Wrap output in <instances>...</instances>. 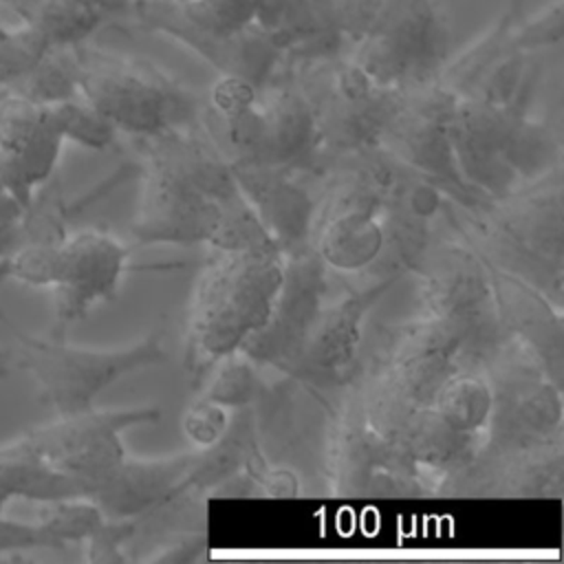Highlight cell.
Instances as JSON below:
<instances>
[{"mask_svg":"<svg viewBox=\"0 0 564 564\" xmlns=\"http://www.w3.org/2000/svg\"><path fill=\"white\" fill-rule=\"evenodd\" d=\"M48 112L64 141H73L88 150H106L117 141L119 132L112 123L82 95L48 104Z\"/></svg>","mask_w":564,"mask_h":564,"instance_id":"obj_30","label":"cell"},{"mask_svg":"<svg viewBox=\"0 0 564 564\" xmlns=\"http://www.w3.org/2000/svg\"><path fill=\"white\" fill-rule=\"evenodd\" d=\"M443 189L401 165L381 207V251L361 273L399 280L412 273L434 240V218L443 212Z\"/></svg>","mask_w":564,"mask_h":564,"instance_id":"obj_20","label":"cell"},{"mask_svg":"<svg viewBox=\"0 0 564 564\" xmlns=\"http://www.w3.org/2000/svg\"><path fill=\"white\" fill-rule=\"evenodd\" d=\"M40 516L35 518L57 549L68 544H84L106 520L104 511L90 498H62L37 502Z\"/></svg>","mask_w":564,"mask_h":564,"instance_id":"obj_29","label":"cell"},{"mask_svg":"<svg viewBox=\"0 0 564 564\" xmlns=\"http://www.w3.org/2000/svg\"><path fill=\"white\" fill-rule=\"evenodd\" d=\"M480 368L494 390L480 458L513 456L562 441V388L531 350L502 337Z\"/></svg>","mask_w":564,"mask_h":564,"instance_id":"obj_6","label":"cell"},{"mask_svg":"<svg viewBox=\"0 0 564 564\" xmlns=\"http://www.w3.org/2000/svg\"><path fill=\"white\" fill-rule=\"evenodd\" d=\"M101 2H106V4H110V7H112V9H119V7H121V4H123V2H126V0H101Z\"/></svg>","mask_w":564,"mask_h":564,"instance_id":"obj_37","label":"cell"},{"mask_svg":"<svg viewBox=\"0 0 564 564\" xmlns=\"http://www.w3.org/2000/svg\"><path fill=\"white\" fill-rule=\"evenodd\" d=\"M0 2H4V0H0Z\"/></svg>","mask_w":564,"mask_h":564,"instance_id":"obj_38","label":"cell"},{"mask_svg":"<svg viewBox=\"0 0 564 564\" xmlns=\"http://www.w3.org/2000/svg\"><path fill=\"white\" fill-rule=\"evenodd\" d=\"M456 99L458 95L438 77L399 88L377 145L408 170L430 178L445 194H452L458 207L482 209L491 200L465 183L452 148L449 123Z\"/></svg>","mask_w":564,"mask_h":564,"instance_id":"obj_7","label":"cell"},{"mask_svg":"<svg viewBox=\"0 0 564 564\" xmlns=\"http://www.w3.org/2000/svg\"><path fill=\"white\" fill-rule=\"evenodd\" d=\"M502 335L531 350L562 386V311L540 289L489 264Z\"/></svg>","mask_w":564,"mask_h":564,"instance_id":"obj_22","label":"cell"},{"mask_svg":"<svg viewBox=\"0 0 564 564\" xmlns=\"http://www.w3.org/2000/svg\"><path fill=\"white\" fill-rule=\"evenodd\" d=\"M432 405L454 430L482 436L494 408V390L480 366H463L445 379Z\"/></svg>","mask_w":564,"mask_h":564,"instance_id":"obj_25","label":"cell"},{"mask_svg":"<svg viewBox=\"0 0 564 564\" xmlns=\"http://www.w3.org/2000/svg\"><path fill=\"white\" fill-rule=\"evenodd\" d=\"M447 48L449 29L436 0H386L350 59L379 86L408 88L436 79Z\"/></svg>","mask_w":564,"mask_h":564,"instance_id":"obj_10","label":"cell"},{"mask_svg":"<svg viewBox=\"0 0 564 564\" xmlns=\"http://www.w3.org/2000/svg\"><path fill=\"white\" fill-rule=\"evenodd\" d=\"M229 167L282 256L311 249V227L319 196V174L313 156L291 165L234 163Z\"/></svg>","mask_w":564,"mask_h":564,"instance_id":"obj_17","label":"cell"},{"mask_svg":"<svg viewBox=\"0 0 564 564\" xmlns=\"http://www.w3.org/2000/svg\"><path fill=\"white\" fill-rule=\"evenodd\" d=\"M335 491L341 496L401 498L427 491L423 471L399 445L379 434L352 399L337 425L330 452Z\"/></svg>","mask_w":564,"mask_h":564,"instance_id":"obj_13","label":"cell"},{"mask_svg":"<svg viewBox=\"0 0 564 564\" xmlns=\"http://www.w3.org/2000/svg\"><path fill=\"white\" fill-rule=\"evenodd\" d=\"M463 366H476L467 339L423 315L383 333L361 379L412 403H432L445 379Z\"/></svg>","mask_w":564,"mask_h":564,"instance_id":"obj_11","label":"cell"},{"mask_svg":"<svg viewBox=\"0 0 564 564\" xmlns=\"http://www.w3.org/2000/svg\"><path fill=\"white\" fill-rule=\"evenodd\" d=\"M463 229L467 245L489 264L522 278L562 306L564 205L560 165L491 200Z\"/></svg>","mask_w":564,"mask_h":564,"instance_id":"obj_3","label":"cell"},{"mask_svg":"<svg viewBox=\"0 0 564 564\" xmlns=\"http://www.w3.org/2000/svg\"><path fill=\"white\" fill-rule=\"evenodd\" d=\"M326 300V264L313 249L284 258L282 282L264 324L242 346L260 370H291Z\"/></svg>","mask_w":564,"mask_h":564,"instance_id":"obj_14","label":"cell"},{"mask_svg":"<svg viewBox=\"0 0 564 564\" xmlns=\"http://www.w3.org/2000/svg\"><path fill=\"white\" fill-rule=\"evenodd\" d=\"M282 253L216 251L200 269L185 333V370L198 388L218 359L256 333L282 282Z\"/></svg>","mask_w":564,"mask_h":564,"instance_id":"obj_2","label":"cell"},{"mask_svg":"<svg viewBox=\"0 0 564 564\" xmlns=\"http://www.w3.org/2000/svg\"><path fill=\"white\" fill-rule=\"evenodd\" d=\"M2 324L13 333L15 359L37 388L40 399L55 416L77 414L95 408L99 394L119 379L167 361L163 346L165 328H152L143 339L126 348H84L62 335L37 337L24 333L0 313Z\"/></svg>","mask_w":564,"mask_h":564,"instance_id":"obj_4","label":"cell"},{"mask_svg":"<svg viewBox=\"0 0 564 564\" xmlns=\"http://www.w3.org/2000/svg\"><path fill=\"white\" fill-rule=\"evenodd\" d=\"M13 368H18V359H15V348H7L0 346V381L7 379Z\"/></svg>","mask_w":564,"mask_h":564,"instance_id":"obj_36","label":"cell"},{"mask_svg":"<svg viewBox=\"0 0 564 564\" xmlns=\"http://www.w3.org/2000/svg\"><path fill=\"white\" fill-rule=\"evenodd\" d=\"M229 416L231 414L227 408L196 397V401H192L183 414V432L196 447H207L220 438Z\"/></svg>","mask_w":564,"mask_h":564,"instance_id":"obj_33","label":"cell"},{"mask_svg":"<svg viewBox=\"0 0 564 564\" xmlns=\"http://www.w3.org/2000/svg\"><path fill=\"white\" fill-rule=\"evenodd\" d=\"M264 458L258 449L256 425L251 405L238 408L229 416V423L218 441L196 449V458L189 474V489L194 494H209L227 478L251 471L253 476L264 467Z\"/></svg>","mask_w":564,"mask_h":564,"instance_id":"obj_24","label":"cell"},{"mask_svg":"<svg viewBox=\"0 0 564 564\" xmlns=\"http://www.w3.org/2000/svg\"><path fill=\"white\" fill-rule=\"evenodd\" d=\"M196 458L185 452L167 458H126L90 491V500L106 518H143L189 494Z\"/></svg>","mask_w":564,"mask_h":564,"instance_id":"obj_21","label":"cell"},{"mask_svg":"<svg viewBox=\"0 0 564 564\" xmlns=\"http://www.w3.org/2000/svg\"><path fill=\"white\" fill-rule=\"evenodd\" d=\"M141 531V518H106L101 527L84 542L90 562L121 564L128 562L123 546Z\"/></svg>","mask_w":564,"mask_h":564,"instance_id":"obj_32","label":"cell"},{"mask_svg":"<svg viewBox=\"0 0 564 564\" xmlns=\"http://www.w3.org/2000/svg\"><path fill=\"white\" fill-rule=\"evenodd\" d=\"M75 51L79 59V95L117 132L143 139L198 119V97L152 62L104 53L84 44H77Z\"/></svg>","mask_w":564,"mask_h":564,"instance_id":"obj_5","label":"cell"},{"mask_svg":"<svg viewBox=\"0 0 564 564\" xmlns=\"http://www.w3.org/2000/svg\"><path fill=\"white\" fill-rule=\"evenodd\" d=\"M198 397L214 401L227 410L249 408L260 394V368L240 350L225 355L203 379Z\"/></svg>","mask_w":564,"mask_h":564,"instance_id":"obj_28","label":"cell"},{"mask_svg":"<svg viewBox=\"0 0 564 564\" xmlns=\"http://www.w3.org/2000/svg\"><path fill=\"white\" fill-rule=\"evenodd\" d=\"M134 11L148 29L183 42L223 77L264 84L286 55L278 33L258 22L234 33H212L189 22L172 0H137Z\"/></svg>","mask_w":564,"mask_h":564,"instance_id":"obj_16","label":"cell"},{"mask_svg":"<svg viewBox=\"0 0 564 564\" xmlns=\"http://www.w3.org/2000/svg\"><path fill=\"white\" fill-rule=\"evenodd\" d=\"M223 205L165 165L143 159V185L132 220L141 245H212Z\"/></svg>","mask_w":564,"mask_h":564,"instance_id":"obj_19","label":"cell"},{"mask_svg":"<svg viewBox=\"0 0 564 564\" xmlns=\"http://www.w3.org/2000/svg\"><path fill=\"white\" fill-rule=\"evenodd\" d=\"M562 33H564V2L553 0L551 4L542 7L529 18H524V13L518 15V20L511 26L509 46L511 51H522L533 55L542 48L560 44Z\"/></svg>","mask_w":564,"mask_h":564,"instance_id":"obj_31","label":"cell"},{"mask_svg":"<svg viewBox=\"0 0 564 564\" xmlns=\"http://www.w3.org/2000/svg\"><path fill=\"white\" fill-rule=\"evenodd\" d=\"M7 90L44 106L79 95V59L75 46H51Z\"/></svg>","mask_w":564,"mask_h":564,"instance_id":"obj_27","label":"cell"},{"mask_svg":"<svg viewBox=\"0 0 564 564\" xmlns=\"http://www.w3.org/2000/svg\"><path fill=\"white\" fill-rule=\"evenodd\" d=\"M425 315L456 328L480 366L502 341L487 262L465 242L432 240L414 271Z\"/></svg>","mask_w":564,"mask_h":564,"instance_id":"obj_9","label":"cell"},{"mask_svg":"<svg viewBox=\"0 0 564 564\" xmlns=\"http://www.w3.org/2000/svg\"><path fill=\"white\" fill-rule=\"evenodd\" d=\"M394 282L397 280L392 278L366 275V282L357 284L355 289L350 286L337 300H324L289 375L319 386L352 379L366 317Z\"/></svg>","mask_w":564,"mask_h":564,"instance_id":"obj_18","label":"cell"},{"mask_svg":"<svg viewBox=\"0 0 564 564\" xmlns=\"http://www.w3.org/2000/svg\"><path fill=\"white\" fill-rule=\"evenodd\" d=\"M159 405H134L119 410H99L97 405L77 414L55 416V421L26 430V438L59 471L75 478L84 496L126 458L121 434L134 425L156 423Z\"/></svg>","mask_w":564,"mask_h":564,"instance_id":"obj_12","label":"cell"},{"mask_svg":"<svg viewBox=\"0 0 564 564\" xmlns=\"http://www.w3.org/2000/svg\"><path fill=\"white\" fill-rule=\"evenodd\" d=\"M22 242L20 223H0V282L9 280L7 258Z\"/></svg>","mask_w":564,"mask_h":564,"instance_id":"obj_35","label":"cell"},{"mask_svg":"<svg viewBox=\"0 0 564 564\" xmlns=\"http://www.w3.org/2000/svg\"><path fill=\"white\" fill-rule=\"evenodd\" d=\"M128 269V247L106 229L66 234L55 247L51 291L57 333L82 322L95 304L115 300Z\"/></svg>","mask_w":564,"mask_h":564,"instance_id":"obj_15","label":"cell"},{"mask_svg":"<svg viewBox=\"0 0 564 564\" xmlns=\"http://www.w3.org/2000/svg\"><path fill=\"white\" fill-rule=\"evenodd\" d=\"M62 498L86 496L82 485L53 467L26 434L0 443V516L15 500L51 502Z\"/></svg>","mask_w":564,"mask_h":564,"instance_id":"obj_23","label":"cell"},{"mask_svg":"<svg viewBox=\"0 0 564 564\" xmlns=\"http://www.w3.org/2000/svg\"><path fill=\"white\" fill-rule=\"evenodd\" d=\"M101 0H35L26 24H31L48 46H77L112 13Z\"/></svg>","mask_w":564,"mask_h":564,"instance_id":"obj_26","label":"cell"},{"mask_svg":"<svg viewBox=\"0 0 564 564\" xmlns=\"http://www.w3.org/2000/svg\"><path fill=\"white\" fill-rule=\"evenodd\" d=\"M317 130L319 148L348 152L379 143L399 88L372 82L350 57L304 59L295 73Z\"/></svg>","mask_w":564,"mask_h":564,"instance_id":"obj_8","label":"cell"},{"mask_svg":"<svg viewBox=\"0 0 564 564\" xmlns=\"http://www.w3.org/2000/svg\"><path fill=\"white\" fill-rule=\"evenodd\" d=\"M163 551L154 553L148 557V562H159V564H187L194 560H200L205 555L207 546V535L205 531H183L178 535H172L165 544H161Z\"/></svg>","mask_w":564,"mask_h":564,"instance_id":"obj_34","label":"cell"},{"mask_svg":"<svg viewBox=\"0 0 564 564\" xmlns=\"http://www.w3.org/2000/svg\"><path fill=\"white\" fill-rule=\"evenodd\" d=\"M198 123L229 165H291L319 148L311 108L293 77L253 84L220 75L200 104Z\"/></svg>","mask_w":564,"mask_h":564,"instance_id":"obj_1","label":"cell"}]
</instances>
